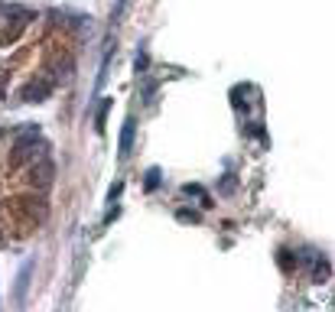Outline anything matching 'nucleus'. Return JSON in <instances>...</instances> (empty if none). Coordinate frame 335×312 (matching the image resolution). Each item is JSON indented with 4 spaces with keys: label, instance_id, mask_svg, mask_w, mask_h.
Listing matches in <instances>:
<instances>
[{
    "label": "nucleus",
    "instance_id": "obj_9",
    "mask_svg": "<svg viewBox=\"0 0 335 312\" xmlns=\"http://www.w3.org/2000/svg\"><path fill=\"white\" fill-rule=\"evenodd\" d=\"M218 189H221L225 195H231V192H235V176H225L221 182H218Z\"/></svg>",
    "mask_w": 335,
    "mask_h": 312
},
{
    "label": "nucleus",
    "instance_id": "obj_13",
    "mask_svg": "<svg viewBox=\"0 0 335 312\" xmlns=\"http://www.w3.org/2000/svg\"><path fill=\"white\" fill-rule=\"evenodd\" d=\"M121 192H124V182H118V185H114V189H111V192H107V202H114V198H118V195H121Z\"/></svg>",
    "mask_w": 335,
    "mask_h": 312
},
{
    "label": "nucleus",
    "instance_id": "obj_3",
    "mask_svg": "<svg viewBox=\"0 0 335 312\" xmlns=\"http://www.w3.org/2000/svg\"><path fill=\"white\" fill-rule=\"evenodd\" d=\"M329 260H322V257H316V260H312V283H322L325 280V276H329Z\"/></svg>",
    "mask_w": 335,
    "mask_h": 312
},
{
    "label": "nucleus",
    "instance_id": "obj_1",
    "mask_svg": "<svg viewBox=\"0 0 335 312\" xmlns=\"http://www.w3.org/2000/svg\"><path fill=\"white\" fill-rule=\"evenodd\" d=\"M49 91H52V81L36 78V81H30V85L20 88V98H23L26 104H36V101H46V98H49Z\"/></svg>",
    "mask_w": 335,
    "mask_h": 312
},
{
    "label": "nucleus",
    "instance_id": "obj_4",
    "mask_svg": "<svg viewBox=\"0 0 335 312\" xmlns=\"http://www.w3.org/2000/svg\"><path fill=\"white\" fill-rule=\"evenodd\" d=\"M160 176H163V172L153 166V169L143 176V192H156V189H160Z\"/></svg>",
    "mask_w": 335,
    "mask_h": 312
},
{
    "label": "nucleus",
    "instance_id": "obj_5",
    "mask_svg": "<svg viewBox=\"0 0 335 312\" xmlns=\"http://www.w3.org/2000/svg\"><path fill=\"white\" fill-rule=\"evenodd\" d=\"M248 91H251V85H238L235 91H231V101H235V108H238V111L248 108V104H244V94H248Z\"/></svg>",
    "mask_w": 335,
    "mask_h": 312
},
{
    "label": "nucleus",
    "instance_id": "obj_6",
    "mask_svg": "<svg viewBox=\"0 0 335 312\" xmlns=\"http://www.w3.org/2000/svg\"><path fill=\"white\" fill-rule=\"evenodd\" d=\"M182 192H186V195H195V198H202L205 205H211V202H208V195H205V189H202V185H182Z\"/></svg>",
    "mask_w": 335,
    "mask_h": 312
},
{
    "label": "nucleus",
    "instance_id": "obj_8",
    "mask_svg": "<svg viewBox=\"0 0 335 312\" xmlns=\"http://www.w3.org/2000/svg\"><path fill=\"white\" fill-rule=\"evenodd\" d=\"M107 108H111V101H101V111H98V134H104V121H107Z\"/></svg>",
    "mask_w": 335,
    "mask_h": 312
},
{
    "label": "nucleus",
    "instance_id": "obj_7",
    "mask_svg": "<svg viewBox=\"0 0 335 312\" xmlns=\"http://www.w3.org/2000/svg\"><path fill=\"white\" fill-rule=\"evenodd\" d=\"M244 130H248V137H257L261 143H267V134H264V127H261V124H248Z\"/></svg>",
    "mask_w": 335,
    "mask_h": 312
},
{
    "label": "nucleus",
    "instance_id": "obj_2",
    "mask_svg": "<svg viewBox=\"0 0 335 312\" xmlns=\"http://www.w3.org/2000/svg\"><path fill=\"white\" fill-rule=\"evenodd\" d=\"M134 134H137V124H134V117H127L124 127H121V140H118V153H121V159L131 156V150H134Z\"/></svg>",
    "mask_w": 335,
    "mask_h": 312
},
{
    "label": "nucleus",
    "instance_id": "obj_12",
    "mask_svg": "<svg viewBox=\"0 0 335 312\" xmlns=\"http://www.w3.org/2000/svg\"><path fill=\"white\" fill-rule=\"evenodd\" d=\"M280 263L290 270V267H293V254H290V251H280Z\"/></svg>",
    "mask_w": 335,
    "mask_h": 312
},
{
    "label": "nucleus",
    "instance_id": "obj_14",
    "mask_svg": "<svg viewBox=\"0 0 335 312\" xmlns=\"http://www.w3.org/2000/svg\"><path fill=\"white\" fill-rule=\"evenodd\" d=\"M124 7H127V0H118V7H114V13H111V17H114V20H118V17H121V13H124Z\"/></svg>",
    "mask_w": 335,
    "mask_h": 312
},
{
    "label": "nucleus",
    "instance_id": "obj_11",
    "mask_svg": "<svg viewBox=\"0 0 335 312\" xmlns=\"http://www.w3.org/2000/svg\"><path fill=\"white\" fill-rule=\"evenodd\" d=\"M176 218L179 221H202V215L199 212H176Z\"/></svg>",
    "mask_w": 335,
    "mask_h": 312
},
{
    "label": "nucleus",
    "instance_id": "obj_10",
    "mask_svg": "<svg viewBox=\"0 0 335 312\" xmlns=\"http://www.w3.org/2000/svg\"><path fill=\"white\" fill-rule=\"evenodd\" d=\"M147 65H150V55H147V52H143V49H140V55H137V62H134L137 75H140V72H143V68H147Z\"/></svg>",
    "mask_w": 335,
    "mask_h": 312
}]
</instances>
